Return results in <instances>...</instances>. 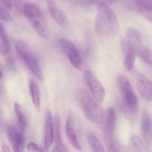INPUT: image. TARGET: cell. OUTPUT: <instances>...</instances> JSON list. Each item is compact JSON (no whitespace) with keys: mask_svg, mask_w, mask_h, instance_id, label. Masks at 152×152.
I'll use <instances>...</instances> for the list:
<instances>
[{"mask_svg":"<svg viewBox=\"0 0 152 152\" xmlns=\"http://www.w3.org/2000/svg\"><path fill=\"white\" fill-rule=\"evenodd\" d=\"M96 29L98 34L106 37H117L120 31L118 18L106 3L102 2L98 5Z\"/></svg>","mask_w":152,"mask_h":152,"instance_id":"1","label":"cell"},{"mask_svg":"<svg viewBox=\"0 0 152 152\" xmlns=\"http://www.w3.org/2000/svg\"><path fill=\"white\" fill-rule=\"evenodd\" d=\"M22 10L35 32L42 38L48 39L50 37V29L39 7L34 3L25 1Z\"/></svg>","mask_w":152,"mask_h":152,"instance_id":"2","label":"cell"},{"mask_svg":"<svg viewBox=\"0 0 152 152\" xmlns=\"http://www.w3.org/2000/svg\"><path fill=\"white\" fill-rule=\"evenodd\" d=\"M77 100L86 117L91 122L96 124H103L106 112L91 95L81 89L77 92Z\"/></svg>","mask_w":152,"mask_h":152,"instance_id":"3","label":"cell"},{"mask_svg":"<svg viewBox=\"0 0 152 152\" xmlns=\"http://www.w3.org/2000/svg\"><path fill=\"white\" fill-rule=\"evenodd\" d=\"M117 85L126 115L131 119L134 118L139 110V101L130 81L126 76L120 74L117 77Z\"/></svg>","mask_w":152,"mask_h":152,"instance_id":"4","label":"cell"},{"mask_svg":"<svg viewBox=\"0 0 152 152\" xmlns=\"http://www.w3.org/2000/svg\"><path fill=\"white\" fill-rule=\"evenodd\" d=\"M15 50L22 63L39 81H43V74L38 57L28 44L22 40L15 42Z\"/></svg>","mask_w":152,"mask_h":152,"instance_id":"5","label":"cell"},{"mask_svg":"<svg viewBox=\"0 0 152 152\" xmlns=\"http://www.w3.org/2000/svg\"><path fill=\"white\" fill-rule=\"evenodd\" d=\"M84 80L94 99H96L99 104H102L105 100L106 94L105 88L96 76L91 70H86L84 72Z\"/></svg>","mask_w":152,"mask_h":152,"instance_id":"6","label":"cell"},{"mask_svg":"<svg viewBox=\"0 0 152 152\" xmlns=\"http://www.w3.org/2000/svg\"><path fill=\"white\" fill-rule=\"evenodd\" d=\"M59 45L63 53L68 57L71 65L77 70H82L83 66V58L77 46L71 41L65 38H62L59 40Z\"/></svg>","mask_w":152,"mask_h":152,"instance_id":"7","label":"cell"},{"mask_svg":"<svg viewBox=\"0 0 152 152\" xmlns=\"http://www.w3.org/2000/svg\"><path fill=\"white\" fill-rule=\"evenodd\" d=\"M7 136L13 152H24L25 149V133L21 132L18 126L9 125L6 129Z\"/></svg>","mask_w":152,"mask_h":152,"instance_id":"8","label":"cell"},{"mask_svg":"<svg viewBox=\"0 0 152 152\" xmlns=\"http://www.w3.org/2000/svg\"><path fill=\"white\" fill-rule=\"evenodd\" d=\"M76 116L73 111L68 113L65 122V134L69 143L77 151H81L82 146L76 132Z\"/></svg>","mask_w":152,"mask_h":152,"instance_id":"9","label":"cell"},{"mask_svg":"<svg viewBox=\"0 0 152 152\" xmlns=\"http://www.w3.org/2000/svg\"><path fill=\"white\" fill-rule=\"evenodd\" d=\"M55 140V124L51 112L47 110L45 114L44 148L47 151L51 148Z\"/></svg>","mask_w":152,"mask_h":152,"instance_id":"10","label":"cell"},{"mask_svg":"<svg viewBox=\"0 0 152 152\" xmlns=\"http://www.w3.org/2000/svg\"><path fill=\"white\" fill-rule=\"evenodd\" d=\"M103 134L106 142L114 139L116 128H117V113L115 109L110 107L106 111L105 122H104Z\"/></svg>","mask_w":152,"mask_h":152,"instance_id":"11","label":"cell"},{"mask_svg":"<svg viewBox=\"0 0 152 152\" xmlns=\"http://www.w3.org/2000/svg\"><path fill=\"white\" fill-rule=\"evenodd\" d=\"M122 53L124 59V65L127 71H130L133 70L134 67L135 60L137 56L136 49L128 42L127 39L123 38L120 42Z\"/></svg>","mask_w":152,"mask_h":152,"instance_id":"12","label":"cell"},{"mask_svg":"<svg viewBox=\"0 0 152 152\" xmlns=\"http://www.w3.org/2000/svg\"><path fill=\"white\" fill-rule=\"evenodd\" d=\"M137 86L140 96L145 100L152 102V81L142 74L137 76Z\"/></svg>","mask_w":152,"mask_h":152,"instance_id":"13","label":"cell"},{"mask_svg":"<svg viewBox=\"0 0 152 152\" xmlns=\"http://www.w3.org/2000/svg\"><path fill=\"white\" fill-rule=\"evenodd\" d=\"M140 129L144 142L148 145L152 140V117L146 110H144L141 116Z\"/></svg>","mask_w":152,"mask_h":152,"instance_id":"14","label":"cell"},{"mask_svg":"<svg viewBox=\"0 0 152 152\" xmlns=\"http://www.w3.org/2000/svg\"><path fill=\"white\" fill-rule=\"evenodd\" d=\"M49 13L53 20L62 28H67L69 25V22L66 15L55 4L53 0H46Z\"/></svg>","mask_w":152,"mask_h":152,"instance_id":"15","label":"cell"},{"mask_svg":"<svg viewBox=\"0 0 152 152\" xmlns=\"http://www.w3.org/2000/svg\"><path fill=\"white\" fill-rule=\"evenodd\" d=\"M132 6L137 11L152 22V0H132Z\"/></svg>","mask_w":152,"mask_h":152,"instance_id":"16","label":"cell"},{"mask_svg":"<svg viewBox=\"0 0 152 152\" xmlns=\"http://www.w3.org/2000/svg\"><path fill=\"white\" fill-rule=\"evenodd\" d=\"M127 152H150L146 145L137 135H132L128 142Z\"/></svg>","mask_w":152,"mask_h":152,"instance_id":"17","label":"cell"},{"mask_svg":"<svg viewBox=\"0 0 152 152\" xmlns=\"http://www.w3.org/2000/svg\"><path fill=\"white\" fill-rule=\"evenodd\" d=\"M31 94V100H32L33 105L34 108L37 110L39 111L40 104H41V96H40V89L38 83L34 80H31L29 81L28 85Z\"/></svg>","mask_w":152,"mask_h":152,"instance_id":"18","label":"cell"},{"mask_svg":"<svg viewBox=\"0 0 152 152\" xmlns=\"http://www.w3.org/2000/svg\"><path fill=\"white\" fill-rule=\"evenodd\" d=\"M14 113L15 116L16 117V121H17L18 128L21 132L25 133V128H26V118H25V115L24 114L23 109H22V106L19 102H16L14 103Z\"/></svg>","mask_w":152,"mask_h":152,"instance_id":"19","label":"cell"},{"mask_svg":"<svg viewBox=\"0 0 152 152\" xmlns=\"http://www.w3.org/2000/svg\"><path fill=\"white\" fill-rule=\"evenodd\" d=\"M87 140L92 152H105L103 145L94 134L92 132H88L87 134Z\"/></svg>","mask_w":152,"mask_h":152,"instance_id":"20","label":"cell"},{"mask_svg":"<svg viewBox=\"0 0 152 152\" xmlns=\"http://www.w3.org/2000/svg\"><path fill=\"white\" fill-rule=\"evenodd\" d=\"M10 43H9L8 38L7 37L5 31H4V27L1 25L0 28V51L1 54L7 56L10 52Z\"/></svg>","mask_w":152,"mask_h":152,"instance_id":"21","label":"cell"},{"mask_svg":"<svg viewBox=\"0 0 152 152\" xmlns=\"http://www.w3.org/2000/svg\"><path fill=\"white\" fill-rule=\"evenodd\" d=\"M137 56L147 65L152 66V53L145 46H142L137 53Z\"/></svg>","mask_w":152,"mask_h":152,"instance_id":"22","label":"cell"},{"mask_svg":"<svg viewBox=\"0 0 152 152\" xmlns=\"http://www.w3.org/2000/svg\"><path fill=\"white\" fill-rule=\"evenodd\" d=\"M107 143L109 152H126L123 145L117 140L114 139Z\"/></svg>","mask_w":152,"mask_h":152,"instance_id":"23","label":"cell"},{"mask_svg":"<svg viewBox=\"0 0 152 152\" xmlns=\"http://www.w3.org/2000/svg\"><path fill=\"white\" fill-rule=\"evenodd\" d=\"M0 19L1 21H4L5 22H13V18L10 14L8 10L3 7H0Z\"/></svg>","mask_w":152,"mask_h":152,"instance_id":"24","label":"cell"},{"mask_svg":"<svg viewBox=\"0 0 152 152\" xmlns=\"http://www.w3.org/2000/svg\"><path fill=\"white\" fill-rule=\"evenodd\" d=\"M0 3H1V7L6 9L8 11H10L12 6L11 0H0Z\"/></svg>","mask_w":152,"mask_h":152,"instance_id":"25","label":"cell"},{"mask_svg":"<svg viewBox=\"0 0 152 152\" xmlns=\"http://www.w3.org/2000/svg\"><path fill=\"white\" fill-rule=\"evenodd\" d=\"M1 151L2 152H12L8 146L6 144L2 143L1 145Z\"/></svg>","mask_w":152,"mask_h":152,"instance_id":"26","label":"cell"},{"mask_svg":"<svg viewBox=\"0 0 152 152\" xmlns=\"http://www.w3.org/2000/svg\"><path fill=\"white\" fill-rule=\"evenodd\" d=\"M102 2L106 3L108 4H117L120 0H102Z\"/></svg>","mask_w":152,"mask_h":152,"instance_id":"27","label":"cell"},{"mask_svg":"<svg viewBox=\"0 0 152 152\" xmlns=\"http://www.w3.org/2000/svg\"><path fill=\"white\" fill-rule=\"evenodd\" d=\"M45 151L46 150L45 149V148H41V147L39 146L38 148H37L34 152H45Z\"/></svg>","mask_w":152,"mask_h":152,"instance_id":"28","label":"cell"}]
</instances>
